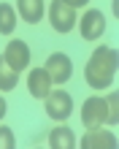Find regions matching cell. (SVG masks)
Returning a JSON list of instances; mask_svg holds the SVG:
<instances>
[{
	"mask_svg": "<svg viewBox=\"0 0 119 149\" xmlns=\"http://www.w3.org/2000/svg\"><path fill=\"white\" fill-rule=\"evenodd\" d=\"M116 68H119L116 49H111V46H98L95 52H92V57L87 60L84 79H87V84L95 87V90H106V87L114 84Z\"/></svg>",
	"mask_w": 119,
	"mask_h": 149,
	"instance_id": "cell-1",
	"label": "cell"
},
{
	"mask_svg": "<svg viewBox=\"0 0 119 149\" xmlns=\"http://www.w3.org/2000/svg\"><path fill=\"white\" fill-rule=\"evenodd\" d=\"M76 22H79L76 8H71L65 0H52V6H49V24L57 33H71L76 27Z\"/></svg>",
	"mask_w": 119,
	"mask_h": 149,
	"instance_id": "cell-2",
	"label": "cell"
},
{
	"mask_svg": "<svg viewBox=\"0 0 119 149\" xmlns=\"http://www.w3.org/2000/svg\"><path fill=\"white\" fill-rule=\"evenodd\" d=\"M44 100H46V114H49V119L65 122L68 117H71V111H73V98H71L65 90H52Z\"/></svg>",
	"mask_w": 119,
	"mask_h": 149,
	"instance_id": "cell-3",
	"label": "cell"
},
{
	"mask_svg": "<svg viewBox=\"0 0 119 149\" xmlns=\"http://www.w3.org/2000/svg\"><path fill=\"white\" fill-rule=\"evenodd\" d=\"M76 24H79L84 41H98V38L106 33V16H103V11H98V8L84 11V16H81Z\"/></svg>",
	"mask_w": 119,
	"mask_h": 149,
	"instance_id": "cell-4",
	"label": "cell"
},
{
	"mask_svg": "<svg viewBox=\"0 0 119 149\" xmlns=\"http://www.w3.org/2000/svg\"><path fill=\"white\" fill-rule=\"evenodd\" d=\"M46 73L52 76L54 84H65L68 79L73 76V63L65 52H54V54L46 57Z\"/></svg>",
	"mask_w": 119,
	"mask_h": 149,
	"instance_id": "cell-5",
	"label": "cell"
},
{
	"mask_svg": "<svg viewBox=\"0 0 119 149\" xmlns=\"http://www.w3.org/2000/svg\"><path fill=\"white\" fill-rule=\"evenodd\" d=\"M81 122L87 130L106 125V98H87L81 106Z\"/></svg>",
	"mask_w": 119,
	"mask_h": 149,
	"instance_id": "cell-6",
	"label": "cell"
},
{
	"mask_svg": "<svg viewBox=\"0 0 119 149\" xmlns=\"http://www.w3.org/2000/svg\"><path fill=\"white\" fill-rule=\"evenodd\" d=\"M3 57H6V63L14 68V71H24V68L30 65V46L24 41H19V38H14L11 43L6 46V52H3Z\"/></svg>",
	"mask_w": 119,
	"mask_h": 149,
	"instance_id": "cell-7",
	"label": "cell"
},
{
	"mask_svg": "<svg viewBox=\"0 0 119 149\" xmlns=\"http://www.w3.org/2000/svg\"><path fill=\"white\" fill-rule=\"evenodd\" d=\"M52 76L46 73V68H33L30 76H27V92L33 95V98L44 100L49 92H52Z\"/></svg>",
	"mask_w": 119,
	"mask_h": 149,
	"instance_id": "cell-8",
	"label": "cell"
},
{
	"mask_svg": "<svg viewBox=\"0 0 119 149\" xmlns=\"http://www.w3.org/2000/svg\"><path fill=\"white\" fill-rule=\"evenodd\" d=\"M81 149H116V136L111 130H87V136L81 138Z\"/></svg>",
	"mask_w": 119,
	"mask_h": 149,
	"instance_id": "cell-9",
	"label": "cell"
},
{
	"mask_svg": "<svg viewBox=\"0 0 119 149\" xmlns=\"http://www.w3.org/2000/svg\"><path fill=\"white\" fill-rule=\"evenodd\" d=\"M16 11H19V16L27 24H35L44 19L46 6H44V0H16Z\"/></svg>",
	"mask_w": 119,
	"mask_h": 149,
	"instance_id": "cell-10",
	"label": "cell"
},
{
	"mask_svg": "<svg viewBox=\"0 0 119 149\" xmlns=\"http://www.w3.org/2000/svg\"><path fill=\"white\" fill-rule=\"evenodd\" d=\"M49 146L52 149H73L76 146V136L68 125H59L49 133Z\"/></svg>",
	"mask_w": 119,
	"mask_h": 149,
	"instance_id": "cell-11",
	"label": "cell"
},
{
	"mask_svg": "<svg viewBox=\"0 0 119 149\" xmlns=\"http://www.w3.org/2000/svg\"><path fill=\"white\" fill-rule=\"evenodd\" d=\"M16 84H19V71H14L6 63V57L0 54V92H11Z\"/></svg>",
	"mask_w": 119,
	"mask_h": 149,
	"instance_id": "cell-12",
	"label": "cell"
},
{
	"mask_svg": "<svg viewBox=\"0 0 119 149\" xmlns=\"http://www.w3.org/2000/svg\"><path fill=\"white\" fill-rule=\"evenodd\" d=\"M14 27H16V8L8 3H0V33L11 36Z\"/></svg>",
	"mask_w": 119,
	"mask_h": 149,
	"instance_id": "cell-13",
	"label": "cell"
},
{
	"mask_svg": "<svg viewBox=\"0 0 119 149\" xmlns=\"http://www.w3.org/2000/svg\"><path fill=\"white\" fill-rule=\"evenodd\" d=\"M119 95H116V90L111 92V95H108V98H106V122H108V125H114L116 127V122H119Z\"/></svg>",
	"mask_w": 119,
	"mask_h": 149,
	"instance_id": "cell-14",
	"label": "cell"
},
{
	"mask_svg": "<svg viewBox=\"0 0 119 149\" xmlns=\"http://www.w3.org/2000/svg\"><path fill=\"white\" fill-rule=\"evenodd\" d=\"M16 146V138H14V130L8 125H0V149H14Z\"/></svg>",
	"mask_w": 119,
	"mask_h": 149,
	"instance_id": "cell-15",
	"label": "cell"
},
{
	"mask_svg": "<svg viewBox=\"0 0 119 149\" xmlns=\"http://www.w3.org/2000/svg\"><path fill=\"white\" fill-rule=\"evenodd\" d=\"M65 3L71 6V8H81V6H87L89 0H65Z\"/></svg>",
	"mask_w": 119,
	"mask_h": 149,
	"instance_id": "cell-16",
	"label": "cell"
},
{
	"mask_svg": "<svg viewBox=\"0 0 119 149\" xmlns=\"http://www.w3.org/2000/svg\"><path fill=\"white\" fill-rule=\"evenodd\" d=\"M6 111H8V103H6V98H3V95H0V119L6 117Z\"/></svg>",
	"mask_w": 119,
	"mask_h": 149,
	"instance_id": "cell-17",
	"label": "cell"
}]
</instances>
